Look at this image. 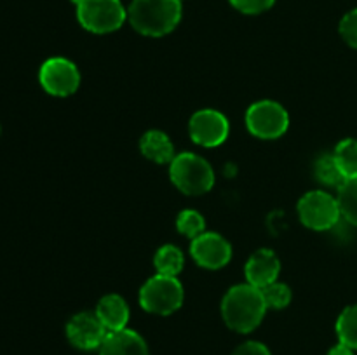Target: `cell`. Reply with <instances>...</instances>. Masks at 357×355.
<instances>
[{"label": "cell", "instance_id": "obj_14", "mask_svg": "<svg viewBox=\"0 0 357 355\" xmlns=\"http://www.w3.org/2000/svg\"><path fill=\"white\" fill-rule=\"evenodd\" d=\"M96 315L108 333L124 329L129 320V306L119 294H107L96 306Z\"/></svg>", "mask_w": 357, "mask_h": 355}, {"label": "cell", "instance_id": "obj_25", "mask_svg": "<svg viewBox=\"0 0 357 355\" xmlns=\"http://www.w3.org/2000/svg\"><path fill=\"white\" fill-rule=\"evenodd\" d=\"M232 355H271V352L260 341H246L241 347H237Z\"/></svg>", "mask_w": 357, "mask_h": 355}, {"label": "cell", "instance_id": "obj_7", "mask_svg": "<svg viewBox=\"0 0 357 355\" xmlns=\"http://www.w3.org/2000/svg\"><path fill=\"white\" fill-rule=\"evenodd\" d=\"M246 125L257 138L275 139L288 131L289 117L275 101H258L248 110Z\"/></svg>", "mask_w": 357, "mask_h": 355}, {"label": "cell", "instance_id": "obj_16", "mask_svg": "<svg viewBox=\"0 0 357 355\" xmlns=\"http://www.w3.org/2000/svg\"><path fill=\"white\" fill-rule=\"evenodd\" d=\"M153 265L157 268V274L176 277L181 268H183V253L176 246L167 244V246H162L157 251L155 258H153Z\"/></svg>", "mask_w": 357, "mask_h": 355}, {"label": "cell", "instance_id": "obj_12", "mask_svg": "<svg viewBox=\"0 0 357 355\" xmlns=\"http://www.w3.org/2000/svg\"><path fill=\"white\" fill-rule=\"evenodd\" d=\"M281 271V263L275 256L274 251L260 249L248 260L244 274H246L248 284L255 285L258 289L267 287L268 284L278 281V275Z\"/></svg>", "mask_w": 357, "mask_h": 355}, {"label": "cell", "instance_id": "obj_9", "mask_svg": "<svg viewBox=\"0 0 357 355\" xmlns=\"http://www.w3.org/2000/svg\"><path fill=\"white\" fill-rule=\"evenodd\" d=\"M190 138L201 146H218L227 139L230 131L229 120L225 115L216 110H199L197 113L192 115L190 124H188Z\"/></svg>", "mask_w": 357, "mask_h": 355}, {"label": "cell", "instance_id": "obj_20", "mask_svg": "<svg viewBox=\"0 0 357 355\" xmlns=\"http://www.w3.org/2000/svg\"><path fill=\"white\" fill-rule=\"evenodd\" d=\"M337 200L342 216L357 226V178H351L338 188Z\"/></svg>", "mask_w": 357, "mask_h": 355}, {"label": "cell", "instance_id": "obj_21", "mask_svg": "<svg viewBox=\"0 0 357 355\" xmlns=\"http://www.w3.org/2000/svg\"><path fill=\"white\" fill-rule=\"evenodd\" d=\"M176 228L180 230V233H183L185 237H190V239L194 240L195 237L204 233L206 223H204V218H202L197 211L187 209V211L180 212V216H178Z\"/></svg>", "mask_w": 357, "mask_h": 355}, {"label": "cell", "instance_id": "obj_6", "mask_svg": "<svg viewBox=\"0 0 357 355\" xmlns=\"http://www.w3.org/2000/svg\"><path fill=\"white\" fill-rule=\"evenodd\" d=\"M298 216L305 226L310 230H323L333 228L340 219V205L338 200L330 195L328 191L314 190L303 195L298 202Z\"/></svg>", "mask_w": 357, "mask_h": 355}, {"label": "cell", "instance_id": "obj_4", "mask_svg": "<svg viewBox=\"0 0 357 355\" xmlns=\"http://www.w3.org/2000/svg\"><path fill=\"white\" fill-rule=\"evenodd\" d=\"M183 303V285L173 275L157 274L139 289V305L155 315H171Z\"/></svg>", "mask_w": 357, "mask_h": 355}, {"label": "cell", "instance_id": "obj_5", "mask_svg": "<svg viewBox=\"0 0 357 355\" xmlns=\"http://www.w3.org/2000/svg\"><path fill=\"white\" fill-rule=\"evenodd\" d=\"M77 17L93 33H110L124 24L128 10L121 0H82L77 6Z\"/></svg>", "mask_w": 357, "mask_h": 355}, {"label": "cell", "instance_id": "obj_1", "mask_svg": "<svg viewBox=\"0 0 357 355\" xmlns=\"http://www.w3.org/2000/svg\"><path fill=\"white\" fill-rule=\"evenodd\" d=\"M261 289L251 284L234 285L222 301V315L227 326L237 333H251L260 326L267 312Z\"/></svg>", "mask_w": 357, "mask_h": 355}, {"label": "cell", "instance_id": "obj_18", "mask_svg": "<svg viewBox=\"0 0 357 355\" xmlns=\"http://www.w3.org/2000/svg\"><path fill=\"white\" fill-rule=\"evenodd\" d=\"M314 173H316L317 180L326 184V187L340 188L347 181V178L344 176V173L340 171L333 155L319 157L316 162V167H314Z\"/></svg>", "mask_w": 357, "mask_h": 355}, {"label": "cell", "instance_id": "obj_26", "mask_svg": "<svg viewBox=\"0 0 357 355\" xmlns=\"http://www.w3.org/2000/svg\"><path fill=\"white\" fill-rule=\"evenodd\" d=\"M328 355H354V350L349 347H345V345L338 343L337 347H333L330 352H328Z\"/></svg>", "mask_w": 357, "mask_h": 355}, {"label": "cell", "instance_id": "obj_2", "mask_svg": "<svg viewBox=\"0 0 357 355\" xmlns=\"http://www.w3.org/2000/svg\"><path fill=\"white\" fill-rule=\"evenodd\" d=\"M128 17L142 35L162 37L180 23L181 0H132Z\"/></svg>", "mask_w": 357, "mask_h": 355}, {"label": "cell", "instance_id": "obj_24", "mask_svg": "<svg viewBox=\"0 0 357 355\" xmlns=\"http://www.w3.org/2000/svg\"><path fill=\"white\" fill-rule=\"evenodd\" d=\"M275 0H230L237 10L244 14H260L271 9Z\"/></svg>", "mask_w": 357, "mask_h": 355}, {"label": "cell", "instance_id": "obj_8", "mask_svg": "<svg viewBox=\"0 0 357 355\" xmlns=\"http://www.w3.org/2000/svg\"><path fill=\"white\" fill-rule=\"evenodd\" d=\"M38 80H40L45 93L65 97L79 89L80 73L77 66L68 59L51 58L40 66Z\"/></svg>", "mask_w": 357, "mask_h": 355}, {"label": "cell", "instance_id": "obj_13", "mask_svg": "<svg viewBox=\"0 0 357 355\" xmlns=\"http://www.w3.org/2000/svg\"><path fill=\"white\" fill-rule=\"evenodd\" d=\"M100 355H149V347L136 331L124 327L107 334L100 347Z\"/></svg>", "mask_w": 357, "mask_h": 355}, {"label": "cell", "instance_id": "obj_15", "mask_svg": "<svg viewBox=\"0 0 357 355\" xmlns=\"http://www.w3.org/2000/svg\"><path fill=\"white\" fill-rule=\"evenodd\" d=\"M139 150L146 159L153 160L157 164L173 162L174 146L171 143L169 136L162 131H149L143 134L139 141Z\"/></svg>", "mask_w": 357, "mask_h": 355}, {"label": "cell", "instance_id": "obj_3", "mask_svg": "<svg viewBox=\"0 0 357 355\" xmlns=\"http://www.w3.org/2000/svg\"><path fill=\"white\" fill-rule=\"evenodd\" d=\"M171 181L187 195H202L215 184V173L208 160L195 153H180L171 162Z\"/></svg>", "mask_w": 357, "mask_h": 355}, {"label": "cell", "instance_id": "obj_17", "mask_svg": "<svg viewBox=\"0 0 357 355\" xmlns=\"http://www.w3.org/2000/svg\"><path fill=\"white\" fill-rule=\"evenodd\" d=\"M337 334L342 345L357 350V305L347 306L337 320Z\"/></svg>", "mask_w": 357, "mask_h": 355}, {"label": "cell", "instance_id": "obj_19", "mask_svg": "<svg viewBox=\"0 0 357 355\" xmlns=\"http://www.w3.org/2000/svg\"><path fill=\"white\" fill-rule=\"evenodd\" d=\"M338 167L347 180L357 178V141L356 139H344L337 145L333 153Z\"/></svg>", "mask_w": 357, "mask_h": 355}, {"label": "cell", "instance_id": "obj_23", "mask_svg": "<svg viewBox=\"0 0 357 355\" xmlns=\"http://www.w3.org/2000/svg\"><path fill=\"white\" fill-rule=\"evenodd\" d=\"M340 35L351 47L357 49V9L351 10L342 17Z\"/></svg>", "mask_w": 357, "mask_h": 355}, {"label": "cell", "instance_id": "obj_10", "mask_svg": "<svg viewBox=\"0 0 357 355\" xmlns=\"http://www.w3.org/2000/svg\"><path fill=\"white\" fill-rule=\"evenodd\" d=\"M107 334L108 331L105 329L96 313H77L66 324L68 341L79 350H96V348L101 347Z\"/></svg>", "mask_w": 357, "mask_h": 355}, {"label": "cell", "instance_id": "obj_11", "mask_svg": "<svg viewBox=\"0 0 357 355\" xmlns=\"http://www.w3.org/2000/svg\"><path fill=\"white\" fill-rule=\"evenodd\" d=\"M190 253L201 267L216 270L229 263L232 258V247L218 233L204 232L192 240Z\"/></svg>", "mask_w": 357, "mask_h": 355}, {"label": "cell", "instance_id": "obj_22", "mask_svg": "<svg viewBox=\"0 0 357 355\" xmlns=\"http://www.w3.org/2000/svg\"><path fill=\"white\" fill-rule=\"evenodd\" d=\"M261 294H264L265 303H267L268 308H284V306H288L289 301H291V289L278 281L261 289Z\"/></svg>", "mask_w": 357, "mask_h": 355}]
</instances>
